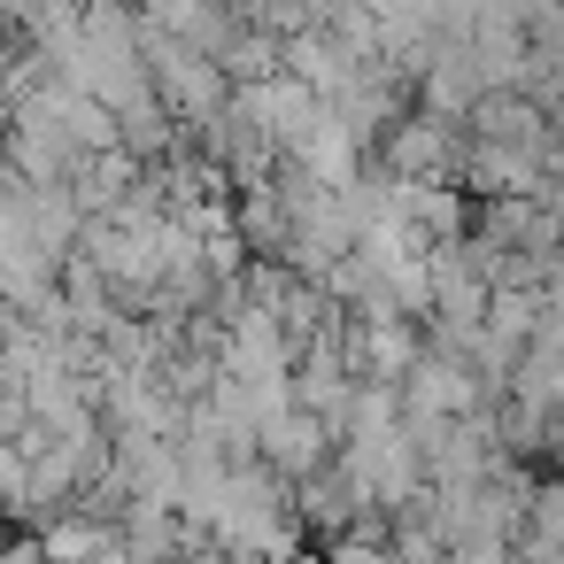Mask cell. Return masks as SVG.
Listing matches in <instances>:
<instances>
[{"label":"cell","mask_w":564,"mask_h":564,"mask_svg":"<svg viewBox=\"0 0 564 564\" xmlns=\"http://www.w3.org/2000/svg\"><path fill=\"white\" fill-rule=\"evenodd\" d=\"M333 564H394L387 549H364V541H348V549H333Z\"/></svg>","instance_id":"obj_1"}]
</instances>
